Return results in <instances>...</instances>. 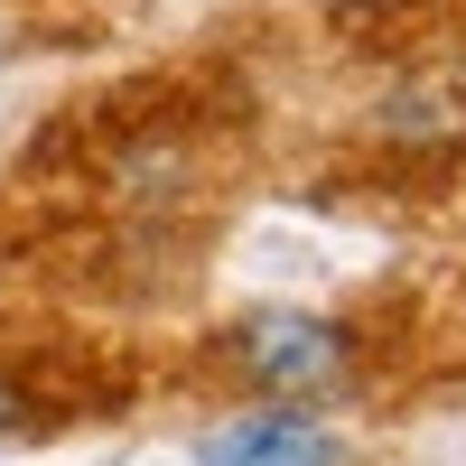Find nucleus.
<instances>
[{"mask_svg": "<svg viewBox=\"0 0 466 466\" xmlns=\"http://www.w3.org/2000/svg\"><path fill=\"white\" fill-rule=\"evenodd\" d=\"M336 19H401V10H430V0H327Z\"/></svg>", "mask_w": 466, "mask_h": 466, "instance_id": "423d86ee", "label": "nucleus"}, {"mask_svg": "<svg viewBox=\"0 0 466 466\" xmlns=\"http://www.w3.org/2000/svg\"><path fill=\"white\" fill-rule=\"evenodd\" d=\"M364 149H382V159H420V168H448L466 159V56L457 47H430L392 66L364 103Z\"/></svg>", "mask_w": 466, "mask_h": 466, "instance_id": "7ed1b4c3", "label": "nucleus"}, {"mask_svg": "<svg viewBox=\"0 0 466 466\" xmlns=\"http://www.w3.org/2000/svg\"><path fill=\"white\" fill-rule=\"evenodd\" d=\"M94 197L140 224H168L177 206L206 197V131L187 112H140L112 140H94Z\"/></svg>", "mask_w": 466, "mask_h": 466, "instance_id": "f03ea898", "label": "nucleus"}, {"mask_svg": "<svg viewBox=\"0 0 466 466\" xmlns=\"http://www.w3.org/2000/svg\"><path fill=\"white\" fill-rule=\"evenodd\" d=\"M47 420H56L47 382H37L28 364H10V355H0V439H37Z\"/></svg>", "mask_w": 466, "mask_h": 466, "instance_id": "39448f33", "label": "nucleus"}, {"mask_svg": "<svg viewBox=\"0 0 466 466\" xmlns=\"http://www.w3.org/2000/svg\"><path fill=\"white\" fill-rule=\"evenodd\" d=\"M197 466H345V439L327 430L318 410H289V401H252L215 420L197 439Z\"/></svg>", "mask_w": 466, "mask_h": 466, "instance_id": "20e7f679", "label": "nucleus"}, {"mask_svg": "<svg viewBox=\"0 0 466 466\" xmlns=\"http://www.w3.org/2000/svg\"><path fill=\"white\" fill-rule=\"evenodd\" d=\"M364 327L355 318H327V308H252L215 336V364L261 401H289V410H327L364 382Z\"/></svg>", "mask_w": 466, "mask_h": 466, "instance_id": "f257e3e1", "label": "nucleus"}]
</instances>
